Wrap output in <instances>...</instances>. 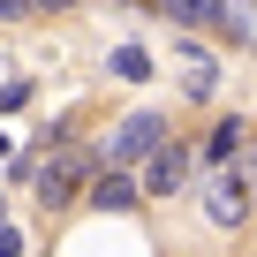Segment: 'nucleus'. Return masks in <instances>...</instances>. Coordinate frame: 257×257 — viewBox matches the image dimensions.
Listing matches in <instances>:
<instances>
[{"mask_svg":"<svg viewBox=\"0 0 257 257\" xmlns=\"http://www.w3.org/2000/svg\"><path fill=\"white\" fill-rule=\"evenodd\" d=\"M182 182H189V152H182V144H159V152L144 159V197H174Z\"/></svg>","mask_w":257,"mask_h":257,"instance_id":"39448f33","label":"nucleus"},{"mask_svg":"<svg viewBox=\"0 0 257 257\" xmlns=\"http://www.w3.org/2000/svg\"><path fill=\"white\" fill-rule=\"evenodd\" d=\"M106 68H113L121 83H144V76H152V53H144V46H113V61H106Z\"/></svg>","mask_w":257,"mask_h":257,"instance_id":"6e6552de","label":"nucleus"},{"mask_svg":"<svg viewBox=\"0 0 257 257\" xmlns=\"http://www.w3.org/2000/svg\"><path fill=\"white\" fill-rule=\"evenodd\" d=\"M91 212H137L144 204V174H128V167H98V182L83 189Z\"/></svg>","mask_w":257,"mask_h":257,"instance_id":"20e7f679","label":"nucleus"},{"mask_svg":"<svg viewBox=\"0 0 257 257\" xmlns=\"http://www.w3.org/2000/svg\"><path fill=\"white\" fill-rule=\"evenodd\" d=\"M212 83H219V68H212L197 46H182V91H189V98H212Z\"/></svg>","mask_w":257,"mask_h":257,"instance_id":"0eeeda50","label":"nucleus"},{"mask_svg":"<svg viewBox=\"0 0 257 257\" xmlns=\"http://www.w3.org/2000/svg\"><path fill=\"white\" fill-rule=\"evenodd\" d=\"M159 144H174V137H167V113H128V121L106 128V144H98V152H106L113 167H144Z\"/></svg>","mask_w":257,"mask_h":257,"instance_id":"f03ea898","label":"nucleus"},{"mask_svg":"<svg viewBox=\"0 0 257 257\" xmlns=\"http://www.w3.org/2000/svg\"><path fill=\"white\" fill-rule=\"evenodd\" d=\"M38 16V0H0V23H31Z\"/></svg>","mask_w":257,"mask_h":257,"instance_id":"1a4fd4ad","label":"nucleus"},{"mask_svg":"<svg viewBox=\"0 0 257 257\" xmlns=\"http://www.w3.org/2000/svg\"><path fill=\"white\" fill-rule=\"evenodd\" d=\"M76 8V0H38V16H68Z\"/></svg>","mask_w":257,"mask_h":257,"instance_id":"9b49d317","label":"nucleus"},{"mask_svg":"<svg viewBox=\"0 0 257 257\" xmlns=\"http://www.w3.org/2000/svg\"><path fill=\"white\" fill-rule=\"evenodd\" d=\"M137 8H152V0H137Z\"/></svg>","mask_w":257,"mask_h":257,"instance_id":"f8f14e48","label":"nucleus"},{"mask_svg":"<svg viewBox=\"0 0 257 257\" xmlns=\"http://www.w3.org/2000/svg\"><path fill=\"white\" fill-rule=\"evenodd\" d=\"M0 257H23V234H16L8 219H0Z\"/></svg>","mask_w":257,"mask_h":257,"instance_id":"9d476101","label":"nucleus"},{"mask_svg":"<svg viewBox=\"0 0 257 257\" xmlns=\"http://www.w3.org/2000/svg\"><path fill=\"white\" fill-rule=\"evenodd\" d=\"M91 182H98V152H83V144H53V152H46V167H38V204L53 212V204L83 197Z\"/></svg>","mask_w":257,"mask_h":257,"instance_id":"f257e3e1","label":"nucleus"},{"mask_svg":"<svg viewBox=\"0 0 257 257\" xmlns=\"http://www.w3.org/2000/svg\"><path fill=\"white\" fill-rule=\"evenodd\" d=\"M249 204H257V182H249L242 167L212 174V189H204V219H212V227H242V219H249Z\"/></svg>","mask_w":257,"mask_h":257,"instance_id":"7ed1b4c3","label":"nucleus"},{"mask_svg":"<svg viewBox=\"0 0 257 257\" xmlns=\"http://www.w3.org/2000/svg\"><path fill=\"white\" fill-rule=\"evenodd\" d=\"M242 152H249V128H242V121H212L204 159H212V167H227V159H242Z\"/></svg>","mask_w":257,"mask_h":257,"instance_id":"423d86ee","label":"nucleus"}]
</instances>
